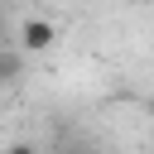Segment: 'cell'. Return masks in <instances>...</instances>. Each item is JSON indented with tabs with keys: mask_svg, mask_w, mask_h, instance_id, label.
Here are the masks:
<instances>
[{
	"mask_svg": "<svg viewBox=\"0 0 154 154\" xmlns=\"http://www.w3.org/2000/svg\"><path fill=\"white\" fill-rule=\"evenodd\" d=\"M0 38H5V10H0Z\"/></svg>",
	"mask_w": 154,
	"mask_h": 154,
	"instance_id": "cell-4",
	"label": "cell"
},
{
	"mask_svg": "<svg viewBox=\"0 0 154 154\" xmlns=\"http://www.w3.org/2000/svg\"><path fill=\"white\" fill-rule=\"evenodd\" d=\"M5 154H38V149H34V144H29V140H14V144H10V149H5Z\"/></svg>",
	"mask_w": 154,
	"mask_h": 154,
	"instance_id": "cell-2",
	"label": "cell"
},
{
	"mask_svg": "<svg viewBox=\"0 0 154 154\" xmlns=\"http://www.w3.org/2000/svg\"><path fill=\"white\" fill-rule=\"evenodd\" d=\"M58 43V29L48 24V19H24L19 24V48L24 53H43V48H53Z\"/></svg>",
	"mask_w": 154,
	"mask_h": 154,
	"instance_id": "cell-1",
	"label": "cell"
},
{
	"mask_svg": "<svg viewBox=\"0 0 154 154\" xmlns=\"http://www.w3.org/2000/svg\"><path fill=\"white\" fill-rule=\"evenodd\" d=\"M14 77V58H0V82H10Z\"/></svg>",
	"mask_w": 154,
	"mask_h": 154,
	"instance_id": "cell-3",
	"label": "cell"
}]
</instances>
